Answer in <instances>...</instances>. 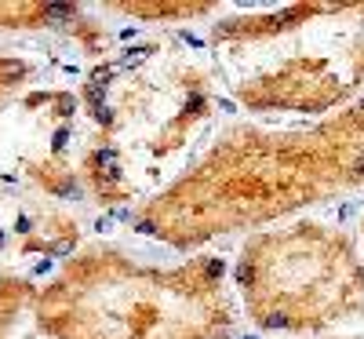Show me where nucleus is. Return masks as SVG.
I'll return each mask as SVG.
<instances>
[{"instance_id":"nucleus-1","label":"nucleus","mask_w":364,"mask_h":339,"mask_svg":"<svg viewBox=\"0 0 364 339\" xmlns=\"http://www.w3.org/2000/svg\"><path fill=\"white\" fill-rule=\"evenodd\" d=\"M360 187L364 95L306 128L230 125L157 197L135 208L132 226L190 252Z\"/></svg>"},{"instance_id":"nucleus-2","label":"nucleus","mask_w":364,"mask_h":339,"mask_svg":"<svg viewBox=\"0 0 364 339\" xmlns=\"http://www.w3.org/2000/svg\"><path fill=\"white\" fill-rule=\"evenodd\" d=\"M91 135L80 175L106 208L149 201L186 168V153L223 106L211 55L178 37L128 44L87 73Z\"/></svg>"},{"instance_id":"nucleus-3","label":"nucleus","mask_w":364,"mask_h":339,"mask_svg":"<svg viewBox=\"0 0 364 339\" xmlns=\"http://www.w3.org/2000/svg\"><path fill=\"white\" fill-rule=\"evenodd\" d=\"M208 51L245 110L321 120L360 99L364 4L230 11L211 22Z\"/></svg>"},{"instance_id":"nucleus-4","label":"nucleus","mask_w":364,"mask_h":339,"mask_svg":"<svg viewBox=\"0 0 364 339\" xmlns=\"http://www.w3.org/2000/svg\"><path fill=\"white\" fill-rule=\"evenodd\" d=\"M219 256L171 266L113 249L84 252L41 299L55 339H233L237 306Z\"/></svg>"},{"instance_id":"nucleus-5","label":"nucleus","mask_w":364,"mask_h":339,"mask_svg":"<svg viewBox=\"0 0 364 339\" xmlns=\"http://www.w3.org/2000/svg\"><path fill=\"white\" fill-rule=\"evenodd\" d=\"M233 281L255 328L321 335L364 314V259L357 241L328 223L295 219L252 234Z\"/></svg>"},{"instance_id":"nucleus-6","label":"nucleus","mask_w":364,"mask_h":339,"mask_svg":"<svg viewBox=\"0 0 364 339\" xmlns=\"http://www.w3.org/2000/svg\"><path fill=\"white\" fill-rule=\"evenodd\" d=\"M117 11H124L132 19L146 22H193V19H223L226 8L219 4H120Z\"/></svg>"},{"instance_id":"nucleus-7","label":"nucleus","mask_w":364,"mask_h":339,"mask_svg":"<svg viewBox=\"0 0 364 339\" xmlns=\"http://www.w3.org/2000/svg\"><path fill=\"white\" fill-rule=\"evenodd\" d=\"M331 339H364V335H331Z\"/></svg>"},{"instance_id":"nucleus-8","label":"nucleus","mask_w":364,"mask_h":339,"mask_svg":"<svg viewBox=\"0 0 364 339\" xmlns=\"http://www.w3.org/2000/svg\"><path fill=\"white\" fill-rule=\"evenodd\" d=\"M360 237H364V219H360Z\"/></svg>"}]
</instances>
